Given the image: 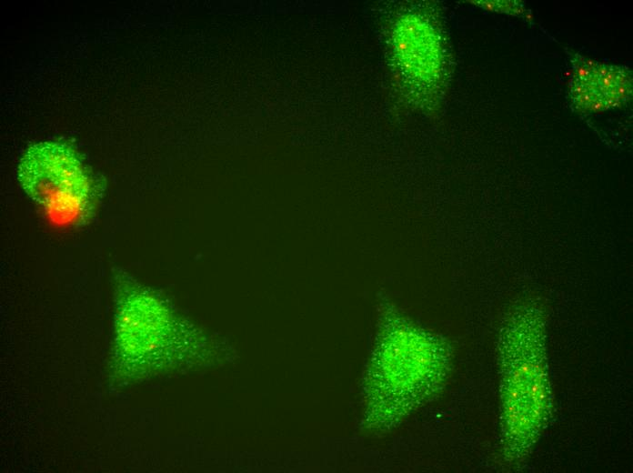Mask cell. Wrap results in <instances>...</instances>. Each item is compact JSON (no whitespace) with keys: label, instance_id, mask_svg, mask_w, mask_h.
<instances>
[{"label":"cell","instance_id":"obj_1","mask_svg":"<svg viewBox=\"0 0 633 473\" xmlns=\"http://www.w3.org/2000/svg\"><path fill=\"white\" fill-rule=\"evenodd\" d=\"M501 443L504 460L522 461L549 418L551 390L544 337L522 331L499 346Z\"/></svg>","mask_w":633,"mask_h":473},{"label":"cell","instance_id":"obj_2","mask_svg":"<svg viewBox=\"0 0 633 473\" xmlns=\"http://www.w3.org/2000/svg\"><path fill=\"white\" fill-rule=\"evenodd\" d=\"M17 179L26 195L61 223L77 220L91 201V182L84 164L64 143L30 146L19 160Z\"/></svg>","mask_w":633,"mask_h":473},{"label":"cell","instance_id":"obj_3","mask_svg":"<svg viewBox=\"0 0 633 473\" xmlns=\"http://www.w3.org/2000/svg\"><path fill=\"white\" fill-rule=\"evenodd\" d=\"M396 58L407 75L430 81L439 70V44L431 27L416 15H405L393 32Z\"/></svg>","mask_w":633,"mask_h":473},{"label":"cell","instance_id":"obj_4","mask_svg":"<svg viewBox=\"0 0 633 473\" xmlns=\"http://www.w3.org/2000/svg\"><path fill=\"white\" fill-rule=\"evenodd\" d=\"M118 337L128 347L152 349L165 332L166 315L155 300L136 297L128 300L118 317Z\"/></svg>","mask_w":633,"mask_h":473}]
</instances>
